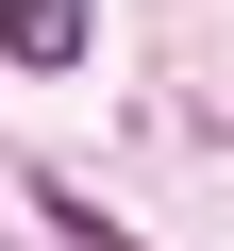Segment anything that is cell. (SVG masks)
<instances>
[{
	"label": "cell",
	"instance_id": "6da1fadb",
	"mask_svg": "<svg viewBox=\"0 0 234 251\" xmlns=\"http://www.w3.org/2000/svg\"><path fill=\"white\" fill-rule=\"evenodd\" d=\"M0 50H17V67H67L84 50V0H0Z\"/></svg>",
	"mask_w": 234,
	"mask_h": 251
}]
</instances>
